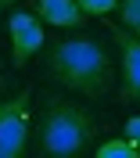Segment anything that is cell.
I'll return each mask as SVG.
<instances>
[{
	"mask_svg": "<svg viewBox=\"0 0 140 158\" xmlns=\"http://www.w3.org/2000/svg\"><path fill=\"white\" fill-rule=\"evenodd\" d=\"M11 4H18V0H0V11H4V7H11Z\"/></svg>",
	"mask_w": 140,
	"mask_h": 158,
	"instance_id": "cell-11",
	"label": "cell"
},
{
	"mask_svg": "<svg viewBox=\"0 0 140 158\" xmlns=\"http://www.w3.org/2000/svg\"><path fill=\"white\" fill-rule=\"evenodd\" d=\"M119 25H126V29L140 32V0H119Z\"/></svg>",
	"mask_w": 140,
	"mask_h": 158,
	"instance_id": "cell-8",
	"label": "cell"
},
{
	"mask_svg": "<svg viewBox=\"0 0 140 158\" xmlns=\"http://www.w3.org/2000/svg\"><path fill=\"white\" fill-rule=\"evenodd\" d=\"M97 158H140V144L130 140V137L108 140V144H101V148H97Z\"/></svg>",
	"mask_w": 140,
	"mask_h": 158,
	"instance_id": "cell-7",
	"label": "cell"
},
{
	"mask_svg": "<svg viewBox=\"0 0 140 158\" xmlns=\"http://www.w3.org/2000/svg\"><path fill=\"white\" fill-rule=\"evenodd\" d=\"M111 43L119 50V69H122V101H140V32L126 25H111Z\"/></svg>",
	"mask_w": 140,
	"mask_h": 158,
	"instance_id": "cell-5",
	"label": "cell"
},
{
	"mask_svg": "<svg viewBox=\"0 0 140 158\" xmlns=\"http://www.w3.org/2000/svg\"><path fill=\"white\" fill-rule=\"evenodd\" d=\"M93 115L76 101H50L40 118V151L50 158H76L93 148Z\"/></svg>",
	"mask_w": 140,
	"mask_h": 158,
	"instance_id": "cell-2",
	"label": "cell"
},
{
	"mask_svg": "<svg viewBox=\"0 0 140 158\" xmlns=\"http://www.w3.org/2000/svg\"><path fill=\"white\" fill-rule=\"evenodd\" d=\"M0 86H4V76H0Z\"/></svg>",
	"mask_w": 140,
	"mask_h": 158,
	"instance_id": "cell-12",
	"label": "cell"
},
{
	"mask_svg": "<svg viewBox=\"0 0 140 158\" xmlns=\"http://www.w3.org/2000/svg\"><path fill=\"white\" fill-rule=\"evenodd\" d=\"M29 151V90L0 101V158H22Z\"/></svg>",
	"mask_w": 140,
	"mask_h": 158,
	"instance_id": "cell-3",
	"label": "cell"
},
{
	"mask_svg": "<svg viewBox=\"0 0 140 158\" xmlns=\"http://www.w3.org/2000/svg\"><path fill=\"white\" fill-rule=\"evenodd\" d=\"M126 137H130V140H137V144H140V115H133L130 122H126Z\"/></svg>",
	"mask_w": 140,
	"mask_h": 158,
	"instance_id": "cell-10",
	"label": "cell"
},
{
	"mask_svg": "<svg viewBox=\"0 0 140 158\" xmlns=\"http://www.w3.org/2000/svg\"><path fill=\"white\" fill-rule=\"evenodd\" d=\"M32 11L54 29H76L86 22L79 0H32Z\"/></svg>",
	"mask_w": 140,
	"mask_h": 158,
	"instance_id": "cell-6",
	"label": "cell"
},
{
	"mask_svg": "<svg viewBox=\"0 0 140 158\" xmlns=\"http://www.w3.org/2000/svg\"><path fill=\"white\" fill-rule=\"evenodd\" d=\"M47 76L72 94L104 97L115 79V61L97 36H68L47 50Z\"/></svg>",
	"mask_w": 140,
	"mask_h": 158,
	"instance_id": "cell-1",
	"label": "cell"
},
{
	"mask_svg": "<svg viewBox=\"0 0 140 158\" xmlns=\"http://www.w3.org/2000/svg\"><path fill=\"white\" fill-rule=\"evenodd\" d=\"M7 32H11V61L14 65H25V61L32 58V54H40V47H43V18L36 15V11H14L7 18Z\"/></svg>",
	"mask_w": 140,
	"mask_h": 158,
	"instance_id": "cell-4",
	"label": "cell"
},
{
	"mask_svg": "<svg viewBox=\"0 0 140 158\" xmlns=\"http://www.w3.org/2000/svg\"><path fill=\"white\" fill-rule=\"evenodd\" d=\"M79 7L90 18H104V15H111V11L119 7V0H79Z\"/></svg>",
	"mask_w": 140,
	"mask_h": 158,
	"instance_id": "cell-9",
	"label": "cell"
}]
</instances>
